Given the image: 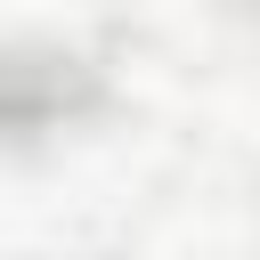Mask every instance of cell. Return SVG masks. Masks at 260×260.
<instances>
[{"mask_svg":"<svg viewBox=\"0 0 260 260\" xmlns=\"http://www.w3.org/2000/svg\"><path fill=\"white\" fill-rule=\"evenodd\" d=\"M98 106V73L65 49H0V138H49Z\"/></svg>","mask_w":260,"mask_h":260,"instance_id":"cell-1","label":"cell"}]
</instances>
